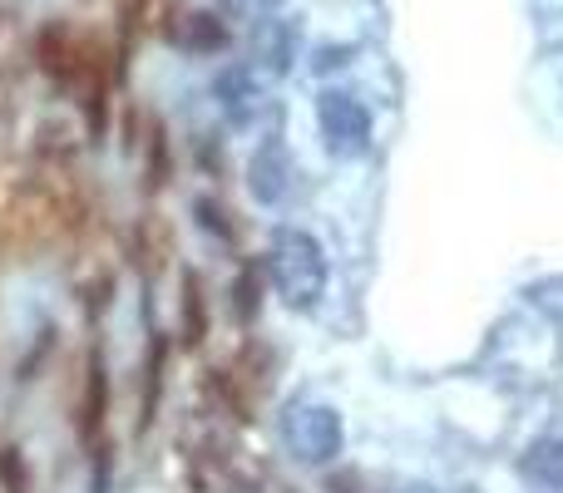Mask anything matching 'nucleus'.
<instances>
[{
    "label": "nucleus",
    "mask_w": 563,
    "mask_h": 493,
    "mask_svg": "<svg viewBox=\"0 0 563 493\" xmlns=\"http://www.w3.org/2000/svg\"><path fill=\"white\" fill-rule=\"evenodd\" d=\"M400 493H430L426 484H410V489H400Z\"/></svg>",
    "instance_id": "10"
},
{
    "label": "nucleus",
    "mask_w": 563,
    "mask_h": 493,
    "mask_svg": "<svg viewBox=\"0 0 563 493\" xmlns=\"http://www.w3.org/2000/svg\"><path fill=\"white\" fill-rule=\"evenodd\" d=\"M287 49H291V45H287V30L267 20V25H263V59H267L273 69H287Z\"/></svg>",
    "instance_id": "8"
},
{
    "label": "nucleus",
    "mask_w": 563,
    "mask_h": 493,
    "mask_svg": "<svg viewBox=\"0 0 563 493\" xmlns=\"http://www.w3.org/2000/svg\"><path fill=\"white\" fill-rule=\"evenodd\" d=\"M282 188H287V164H282L277 148H263V154L253 158V193L263 198V203H277Z\"/></svg>",
    "instance_id": "6"
},
{
    "label": "nucleus",
    "mask_w": 563,
    "mask_h": 493,
    "mask_svg": "<svg viewBox=\"0 0 563 493\" xmlns=\"http://www.w3.org/2000/svg\"><path fill=\"white\" fill-rule=\"evenodd\" d=\"M184 45L188 49H218L223 45V25H218L213 15H184Z\"/></svg>",
    "instance_id": "7"
},
{
    "label": "nucleus",
    "mask_w": 563,
    "mask_h": 493,
    "mask_svg": "<svg viewBox=\"0 0 563 493\" xmlns=\"http://www.w3.org/2000/svg\"><path fill=\"white\" fill-rule=\"evenodd\" d=\"M267 271H273L277 296L291 311H317V301L327 296V251L311 233L301 227H282L267 247Z\"/></svg>",
    "instance_id": "1"
},
{
    "label": "nucleus",
    "mask_w": 563,
    "mask_h": 493,
    "mask_svg": "<svg viewBox=\"0 0 563 493\" xmlns=\"http://www.w3.org/2000/svg\"><path fill=\"white\" fill-rule=\"evenodd\" d=\"M317 124L336 158H361L371 148V114L346 89H327V94L317 99Z\"/></svg>",
    "instance_id": "3"
},
{
    "label": "nucleus",
    "mask_w": 563,
    "mask_h": 493,
    "mask_svg": "<svg viewBox=\"0 0 563 493\" xmlns=\"http://www.w3.org/2000/svg\"><path fill=\"white\" fill-rule=\"evenodd\" d=\"M282 445L301 464H331L346 445V429L331 405H291L282 415Z\"/></svg>",
    "instance_id": "2"
},
{
    "label": "nucleus",
    "mask_w": 563,
    "mask_h": 493,
    "mask_svg": "<svg viewBox=\"0 0 563 493\" xmlns=\"http://www.w3.org/2000/svg\"><path fill=\"white\" fill-rule=\"evenodd\" d=\"M247 5H257V10H273V5H282V0H247Z\"/></svg>",
    "instance_id": "9"
},
{
    "label": "nucleus",
    "mask_w": 563,
    "mask_h": 493,
    "mask_svg": "<svg viewBox=\"0 0 563 493\" xmlns=\"http://www.w3.org/2000/svg\"><path fill=\"white\" fill-rule=\"evenodd\" d=\"M213 99L228 114V124L243 128V124H253L257 109H263V79H257L253 65H228V69H218V79H213Z\"/></svg>",
    "instance_id": "4"
},
{
    "label": "nucleus",
    "mask_w": 563,
    "mask_h": 493,
    "mask_svg": "<svg viewBox=\"0 0 563 493\" xmlns=\"http://www.w3.org/2000/svg\"><path fill=\"white\" fill-rule=\"evenodd\" d=\"M519 474L534 479L539 489H559L563 484V439H539V445L519 459Z\"/></svg>",
    "instance_id": "5"
}]
</instances>
